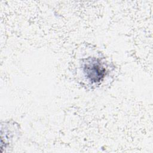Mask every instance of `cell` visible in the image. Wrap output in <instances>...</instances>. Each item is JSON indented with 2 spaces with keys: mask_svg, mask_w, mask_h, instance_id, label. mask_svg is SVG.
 <instances>
[{
  "mask_svg": "<svg viewBox=\"0 0 153 153\" xmlns=\"http://www.w3.org/2000/svg\"><path fill=\"white\" fill-rule=\"evenodd\" d=\"M82 72L91 83H99L106 75V69L99 59L88 57L82 64Z\"/></svg>",
  "mask_w": 153,
  "mask_h": 153,
  "instance_id": "1",
  "label": "cell"
}]
</instances>
